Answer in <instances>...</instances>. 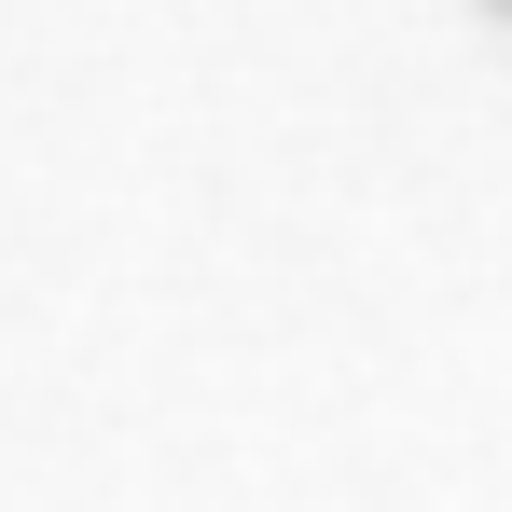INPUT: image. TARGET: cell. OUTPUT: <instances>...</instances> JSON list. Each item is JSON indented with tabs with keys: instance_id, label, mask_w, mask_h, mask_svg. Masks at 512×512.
I'll use <instances>...</instances> for the list:
<instances>
[{
	"instance_id": "1",
	"label": "cell",
	"mask_w": 512,
	"mask_h": 512,
	"mask_svg": "<svg viewBox=\"0 0 512 512\" xmlns=\"http://www.w3.org/2000/svg\"><path fill=\"white\" fill-rule=\"evenodd\" d=\"M485 14H512V0H485Z\"/></svg>"
}]
</instances>
